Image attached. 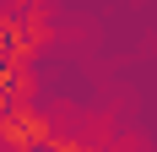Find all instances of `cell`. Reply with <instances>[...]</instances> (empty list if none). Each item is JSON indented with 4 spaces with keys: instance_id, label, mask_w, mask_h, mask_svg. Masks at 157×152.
Segmentation results:
<instances>
[{
    "instance_id": "obj_1",
    "label": "cell",
    "mask_w": 157,
    "mask_h": 152,
    "mask_svg": "<svg viewBox=\"0 0 157 152\" xmlns=\"http://www.w3.org/2000/svg\"><path fill=\"white\" fill-rule=\"evenodd\" d=\"M54 141V125L33 103H6L0 109V147L6 152H44Z\"/></svg>"
},
{
    "instance_id": "obj_2",
    "label": "cell",
    "mask_w": 157,
    "mask_h": 152,
    "mask_svg": "<svg viewBox=\"0 0 157 152\" xmlns=\"http://www.w3.org/2000/svg\"><path fill=\"white\" fill-rule=\"evenodd\" d=\"M16 11H38V0H16Z\"/></svg>"
},
{
    "instance_id": "obj_3",
    "label": "cell",
    "mask_w": 157,
    "mask_h": 152,
    "mask_svg": "<svg viewBox=\"0 0 157 152\" xmlns=\"http://www.w3.org/2000/svg\"><path fill=\"white\" fill-rule=\"evenodd\" d=\"M0 152H6V147H0Z\"/></svg>"
}]
</instances>
